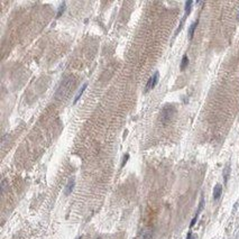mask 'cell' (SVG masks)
Masks as SVG:
<instances>
[{
    "instance_id": "cell-1",
    "label": "cell",
    "mask_w": 239,
    "mask_h": 239,
    "mask_svg": "<svg viewBox=\"0 0 239 239\" xmlns=\"http://www.w3.org/2000/svg\"><path fill=\"white\" fill-rule=\"evenodd\" d=\"M75 85V80L73 77H66L62 80V82L60 83L59 88H57V90L55 92V98L56 100H63L65 98H68V97L71 94V92H72L73 88Z\"/></svg>"
},
{
    "instance_id": "cell-2",
    "label": "cell",
    "mask_w": 239,
    "mask_h": 239,
    "mask_svg": "<svg viewBox=\"0 0 239 239\" xmlns=\"http://www.w3.org/2000/svg\"><path fill=\"white\" fill-rule=\"evenodd\" d=\"M174 114H175V108L173 107V106H171V104H167V106H165V107L162 109L161 120L163 122H166V121H169L170 119L174 116Z\"/></svg>"
},
{
    "instance_id": "cell-3",
    "label": "cell",
    "mask_w": 239,
    "mask_h": 239,
    "mask_svg": "<svg viewBox=\"0 0 239 239\" xmlns=\"http://www.w3.org/2000/svg\"><path fill=\"white\" fill-rule=\"evenodd\" d=\"M158 79H159V73L155 72L147 81V84H146V88H145V92H148L149 90H153L154 88L156 87V84H157Z\"/></svg>"
},
{
    "instance_id": "cell-4",
    "label": "cell",
    "mask_w": 239,
    "mask_h": 239,
    "mask_svg": "<svg viewBox=\"0 0 239 239\" xmlns=\"http://www.w3.org/2000/svg\"><path fill=\"white\" fill-rule=\"evenodd\" d=\"M74 184H75L74 179H70L68 184H66V187H65V190H64V194H65V195H70V194L72 193L73 189H74Z\"/></svg>"
},
{
    "instance_id": "cell-5",
    "label": "cell",
    "mask_w": 239,
    "mask_h": 239,
    "mask_svg": "<svg viewBox=\"0 0 239 239\" xmlns=\"http://www.w3.org/2000/svg\"><path fill=\"white\" fill-rule=\"evenodd\" d=\"M221 193H222V185L217 184L213 189V199L214 200H219L220 197H221Z\"/></svg>"
},
{
    "instance_id": "cell-6",
    "label": "cell",
    "mask_w": 239,
    "mask_h": 239,
    "mask_svg": "<svg viewBox=\"0 0 239 239\" xmlns=\"http://www.w3.org/2000/svg\"><path fill=\"white\" fill-rule=\"evenodd\" d=\"M87 87H88V83H84V84H83L82 87H81V89L79 90V92H78V94L75 95V98H74V101H73V103H77L78 101L80 100V98H81V95L83 94V92H84V90L87 89Z\"/></svg>"
},
{
    "instance_id": "cell-7",
    "label": "cell",
    "mask_w": 239,
    "mask_h": 239,
    "mask_svg": "<svg viewBox=\"0 0 239 239\" xmlns=\"http://www.w3.org/2000/svg\"><path fill=\"white\" fill-rule=\"evenodd\" d=\"M198 24H199V20H195L191 26H190V28H189V38L190 39H192L193 34H194V32H195V28H197Z\"/></svg>"
},
{
    "instance_id": "cell-8",
    "label": "cell",
    "mask_w": 239,
    "mask_h": 239,
    "mask_svg": "<svg viewBox=\"0 0 239 239\" xmlns=\"http://www.w3.org/2000/svg\"><path fill=\"white\" fill-rule=\"evenodd\" d=\"M189 65V57H188V55H184L183 57H182V62H181V66H180V69L181 70H185L187 69V66Z\"/></svg>"
},
{
    "instance_id": "cell-9",
    "label": "cell",
    "mask_w": 239,
    "mask_h": 239,
    "mask_svg": "<svg viewBox=\"0 0 239 239\" xmlns=\"http://www.w3.org/2000/svg\"><path fill=\"white\" fill-rule=\"evenodd\" d=\"M203 207H204V199H203V197H202L201 198V201H200V204H199V208H198V210H197V213H195V216H194V217H197V218H198L199 214L201 213Z\"/></svg>"
},
{
    "instance_id": "cell-10",
    "label": "cell",
    "mask_w": 239,
    "mask_h": 239,
    "mask_svg": "<svg viewBox=\"0 0 239 239\" xmlns=\"http://www.w3.org/2000/svg\"><path fill=\"white\" fill-rule=\"evenodd\" d=\"M152 236H153L152 230H146V231H144L143 235H141V239H152Z\"/></svg>"
},
{
    "instance_id": "cell-11",
    "label": "cell",
    "mask_w": 239,
    "mask_h": 239,
    "mask_svg": "<svg viewBox=\"0 0 239 239\" xmlns=\"http://www.w3.org/2000/svg\"><path fill=\"white\" fill-rule=\"evenodd\" d=\"M64 11H65V2H63V3H62V5L59 7V11H57V14H56V17H57V18H59V17H61L62 14H63Z\"/></svg>"
},
{
    "instance_id": "cell-12",
    "label": "cell",
    "mask_w": 239,
    "mask_h": 239,
    "mask_svg": "<svg viewBox=\"0 0 239 239\" xmlns=\"http://www.w3.org/2000/svg\"><path fill=\"white\" fill-rule=\"evenodd\" d=\"M229 173H230V167L227 166L224 169V172H223V179H224V183H227L228 181V176H229Z\"/></svg>"
},
{
    "instance_id": "cell-13",
    "label": "cell",
    "mask_w": 239,
    "mask_h": 239,
    "mask_svg": "<svg viewBox=\"0 0 239 239\" xmlns=\"http://www.w3.org/2000/svg\"><path fill=\"white\" fill-rule=\"evenodd\" d=\"M7 187H8V182H7V180H2V182H1V192H2V193H5V191H6Z\"/></svg>"
},
{
    "instance_id": "cell-14",
    "label": "cell",
    "mask_w": 239,
    "mask_h": 239,
    "mask_svg": "<svg viewBox=\"0 0 239 239\" xmlns=\"http://www.w3.org/2000/svg\"><path fill=\"white\" fill-rule=\"evenodd\" d=\"M128 158H129V154H126L125 156H123V158H122L121 167H123V166H125V164H126V163H127V161H128Z\"/></svg>"
},
{
    "instance_id": "cell-15",
    "label": "cell",
    "mask_w": 239,
    "mask_h": 239,
    "mask_svg": "<svg viewBox=\"0 0 239 239\" xmlns=\"http://www.w3.org/2000/svg\"><path fill=\"white\" fill-rule=\"evenodd\" d=\"M187 239H194V237L192 236V232H191V231H189L188 236H187Z\"/></svg>"
},
{
    "instance_id": "cell-16",
    "label": "cell",
    "mask_w": 239,
    "mask_h": 239,
    "mask_svg": "<svg viewBox=\"0 0 239 239\" xmlns=\"http://www.w3.org/2000/svg\"><path fill=\"white\" fill-rule=\"evenodd\" d=\"M238 20H239V14H238Z\"/></svg>"
},
{
    "instance_id": "cell-17",
    "label": "cell",
    "mask_w": 239,
    "mask_h": 239,
    "mask_svg": "<svg viewBox=\"0 0 239 239\" xmlns=\"http://www.w3.org/2000/svg\"><path fill=\"white\" fill-rule=\"evenodd\" d=\"M78 239H81V237H80V238H78Z\"/></svg>"
},
{
    "instance_id": "cell-18",
    "label": "cell",
    "mask_w": 239,
    "mask_h": 239,
    "mask_svg": "<svg viewBox=\"0 0 239 239\" xmlns=\"http://www.w3.org/2000/svg\"><path fill=\"white\" fill-rule=\"evenodd\" d=\"M98 239H99V238H98Z\"/></svg>"
}]
</instances>
